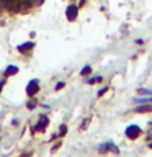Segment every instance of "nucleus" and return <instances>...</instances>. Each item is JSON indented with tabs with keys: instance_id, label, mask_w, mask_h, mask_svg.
<instances>
[{
	"instance_id": "obj_1",
	"label": "nucleus",
	"mask_w": 152,
	"mask_h": 157,
	"mask_svg": "<svg viewBox=\"0 0 152 157\" xmlns=\"http://www.w3.org/2000/svg\"><path fill=\"white\" fill-rule=\"evenodd\" d=\"M126 134H127V137H129V139H136V137L141 136V128L136 126V124H132V126H129V128L126 129Z\"/></svg>"
},
{
	"instance_id": "obj_2",
	"label": "nucleus",
	"mask_w": 152,
	"mask_h": 157,
	"mask_svg": "<svg viewBox=\"0 0 152 157\" xmlns=\"http://www.w3.org/2000/svg\"><path fill=\"white\" fill-rule=\"evenodd\" d=\"M38 90H39V82L36 80V78H34V80H31V82L28 83V87H26V93H28L29 97H33Z\"/></svg>"
},
{
	"instance_id": "obj_3",
	"label": "nucleus",
	"mask_w": 152,
	"mask_h": 157,
	"mask_svg": "<svg viewBox=\"0 0 152 157\" xmlns=\"http://www.w3.org/2000/svg\"><path fill=\"white\" fill-rule=\"evenodd\" d=\"M77 12H78V8L75 7V5H69V7H67V18L69 20H70V21H74V20H75L77 18Z\"/></svg>"
},
{
	"instance_id": "obj_4",
	"label": "nucleus",
	"mask_w": 152,
	"mask_h": 157,
	"mask_svg": "<svg viewBox=\"0 0 152 157\" xmlns=\"http://www.w3.org/2000/svg\"><path fill=\"white\" fill-rule=\"evenodd\" d=\"M48 123H49V120L46 116H41V120H39V123L36 124V128H34V131H43L44 128L48 126Z\"/></svg>"
},
{
	"instance_id": "obj_5",
	"label": "nucleus",
	"mask_w": 152,
	"mask_h": 157,
	"mask_svg": "<svg viewBox=\"0 0 152 157\" xmlns=\"http://www.w3.org/2000/svg\"><path fill=\"white\" fill-rule=\"evenodd\" d=\"M17 72H18V67L10 66V67H7V71H5V77H10V75H13V74H17Z\"/></svg>"
},
{
	"instance_id": "obj_6",
	"label": "nucleus",
	"mask_w": 152,
	"mask_h": 157,
	"mask_svg": "<svg viewBox=\"0 0 152 157\" xmlns=\"http://www.w3.org/2000/svg\"><path fill=\"white\" fill-rule=\"evenodd\" d=\"M34 46V44L33 43H25V44H20V46H18V51H28V49H31Z\"/></svg>"
},
{
	"instance_id": "obj_7",
	"label": "nucleus",
	"mask_w": 152,
	"mask_h": 157,
	"mask_svg": "<svg viewBox=\"0 0 152 157\" xmlns=\"http://www.w3.org/2000/svg\"><path fill=\"white\" fill-rule=\"evenodd\" d=\"M152 110V105H147V106H137L136 108V111L137 113H147V111H150Z\"/></svg>"
},
{
	"instance_id": "obj_8",
	"label": "nucleus",
	"mask_w": 152,
	"mask_h": 157,
	"mask_svg": "<svg viewBox=\"0 0 152 157\" xmlns=\"http://www.w3.org/2000/svg\"><path fill=\"white\" fill-rule=\"evenodd\" d=\"M106 144H108V151L115 152V154H118V152H120V151H118V147H115V146L111 144V142H106Z\"/></svg>"
},
{
	"instance_id": "obj_9",
	"label": "nucleus",
	"mask_w": 152,
	"mask_h": 157,
	"mask_svg": "<svg viewBox=\"0 0 152 157\" xmlns=\"http://www.w3.org/2000/svg\"><path fill=\"white\" fill-rule=\"evenodd\" d=\"M144 101H152V97L150 98H134V103H144Z\"/></svg>"
},
{
	"instance_id": "obj_10",
	"label": "nucleus",
	"mask_w": 152,
	"mask_h": 157,
	"mask_svg": "<svg viewBox=\"0 0 152 157\" xmlns=\"http://www.w3.org/2000/svg\"><path fill=\"white\" fill-rule=\"evenodd\" d=\"M97 82H101V77H95V78H88V80H87V83H90V85H92V83H97Z\"/></svg>"
},
{
	"instance_id": "obj_11",
	"label": "nucleus",
	"mask_w": 152,
	"mask_h": 157,
	"mask_svg": "<svg viewBox=\"0 0 152 157\" xmlns=\"http://www.w3.org/2000/svg\"><path fill=\"white\" fill-rule=\"evenodd\" d=\"M90 71H92V69H90V66H85V67H83L82 71H80V74H82V75H87V74L90 72Z\"/></svg>"
},
{
	"instance_id": "obj_12",
	"label": "nucleus",
	"mask_w": 152,
	"mask_h": 157,
	"mask_svg": "<svg viewBox=\"0 0 152 157\" xmlns=\"http://www.w3.org/2000/svg\"><path fill=\"white\" fill-rule=\"evenodd\" d=\"M139 93H141V95H152V90H146V88H141Z\"/></svg>"
},
{
	"instance_id": "obj_13",
	"label": "nucleus",
	"mask_w": 152,
	"mask_h": 157,
	"mask_svg": "<svg viewBox=\"0 0 152 157\" xmlns=\"http://www.w3.org/2000/svg\"><path fill=\"white\" fill-rule=\"evenodd\" d=\"M34 108H36V101L31 100V101L28 103V110H34Z\"/></svg>"
},
{
	"instance_id": "obj_14",
	"label": "nucleus",
	"mask_w": 152,
	"mask_h": 157,
	"mask_svg": "<svg viewBox=\"0 0 152 157\" xmlns=\"http://www.w3.org/2000/svg\"><path fill=\"white\" fill-rule=\"evenodd\" d=\"M66 132H67V126L64 124V126H61V134H66Z\"/></svg>"
},
{
	"instance_id": "obj_15",
	"label": "nucleus",
	"mask_w": 152,
	"mask_h": 157,
	"mask_svg": "<svg viewBox=\"0 0 152 157\" xmlns=\"http://www.w3.org/2000/svg\"><path fill=\"white\" fill-rule=\"evenodd\" d=\"M64 87V82H59L57 85H56V90H61V88Z\"/></svg>"
},
{
	"instance_id": "obj_16",
	"label": "nucleus",
	"mask_w": 152,
	"mask_h": 157,
	"mask_svg": "<svg viewBox=\"0 0 152 157\" xmlns=\"http://www.w3.org/2000/svg\"><path fill=\"white\" fill-rule=\"evenodd\" d=\"M149 147H150V149H152V142H150V144H149Z\"/></svg>"
}]
</instances>
